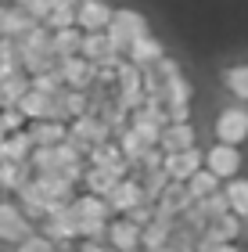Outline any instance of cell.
Masks as SVG:
<instances>
[{"label":"cell","mask_w":248,"mask_h":252,"mask_svg":"<svg viewBox=\"0 0 248 252\" xmlns=\"http://www.w3.org/2000/svg\"><path fill=\"white\" fill-rule=\"evenodd\" d=\"M80 43H83V29H80V26H65V29H54V32H51V51H54V58L80 54Z\"/></svg>","instance_id":"cell-24"},{"label":"cell","mask_w":248,"mask_h":252,"mask_svg":"<svg viewBox=\"0 0 248 252\" xmlns=\"http://www.w3.org/2000/svg\"><path fill=\"white\" fill-rule=\"evenodd\" d=\"M245 223H248V220H245Z\"/></svg>","instance_id":"cell-46"},{"label":"cell","mask_w":248,"mask_h":252,"mask_svg":"<svg viewBox=\"0 0 248 252\" xmlns=\"http://www.w3.org/2000/svg\"><path fill=\"white\" fill-rule=\"evenodd\" d=\"M18 112L26 119H54V94H43V90H26L18 97Z\"/></svg>","instance_id":"cell-18"},{"label":"cell","mask_w":248,"mask_h":252,"mask_svg":"<svg viewBox=\"0 0 248 252\" xmlns=\"http://www.w3.org/2000/svg\"><path fill=\"white\" fill-rule=\"evenodd\" d=\"M111 7L108 0H83V4H76V26L83 32H97V29H108L111 22Z\"/></svg>","instance_id":"cell-9"},{"label":"cell","mask_w":248,"mask_h":252,"mask_svg":"<svg viewBox=\"0 0 248 252\" xmlns=\"http://www.w3.org/2000/svg\"><path fill=\"white\" fill-rule=\"evenodd\" d=\"M26 130H29L36 148H54V144H61L65 137H69V123L65 119H29Z\"/></svg>","instance_id":"cell-12"},{"label":"cell","mask_w":248,"mask_h":252,"mask_svg":"<svg viewBox=\"0 0 248 252\" xmlns=\"http://www.w3.org/2000/svg\"><path fill=\"white\" fill-rule=\"evenodd\" d=\"M72 4H83V0H72Z\"/></svg>","instance_id":"cell-44"},{"label":"cell","mask_w":248,"mask_h":252,"mask_svg":"<svg viewBox=\"0 0 248 252\" xmlns=\"http://www.w3.org/2000/svg\"><path fill=\"white\" fill-rule=\"evenodd\" d=\"M32 137L29 130H15V133H4V141H0V158H11V162H29L32 155Z\"/></svg>","instance_id":"cell-20"},{"label":"cell","mask_w":248,"mask_h":252,"mask_svg":"<svg viewBox=\"0 0 248 252\" xmlns=\"http://www.w3.org/2000/svg\"><path fill=\"white\" fill-rule=\"evenodd\" d=\"M72 209L80 220H111V205L105 194H94V191H76V198H72Z\"/></svg>","instance_id":"cell-16"},{"label":"cell","mask_w":248,"mask_h":252,"mask_svg":"<svg viewBox=\"0 0 248 252\" xmlns=\"http://www.w3.org/2000/svg\"><path fill=\"white\" fill-rule=\"evenodd\" d=\"M212 252H248V249H245L241 242H223V245H216Z\"/></svg>","instance_id":"cell-38"},{"label":"cell","mask_w":248,"mask_h":252,"mask_svg":"<svg viewBox=\"0 0 248 252\" xmlns=\"http://www.w3.org/2000/svg\"><path fill=\"white\" fill-rule=\"evenodd\" d=\"M212 141H223V144H248V105L245 101H230V105L216 108L212 116Z\"/></svg>","instance_id":"cell-1"},{"label":"cell","mask_w":248,"mask_h":252,"mask_svg":"<svg viewBox=\"0 0 248 252\" xmlns=\"http://www.w3.org/2000/svg\"><path fill=\"white\" fill-rule=\"evenodd\" d=\"M4 29H7V4H0V36H4Z\"/></svg>","instance_id":"cell-39"},{"label":"cell","mask_w":248,"mask_h":252,"mask_svg":"<svg viewBox=\"0 0 248 252\" xmlns=\"http://www.w3.org/2000/svg\"><path fill=\"white\" fill-rule=\"evenodd\" d=\"M32 26H36V18H32L22 4H7V29H4V36L18 40V36H26Z\"/></svg>","instance_id":"cell-28"},{"label":"cell","mask_w":248,"mask_h":252,"mask_svg":"<svg viewBox=\"0 0 248 252\" xmlns=\"http://www.w3.org/2000/svg\"><path fill=\"white\" fill-rule=\"evenodd\" d=\"M162 169H165V177H169V180L184 184V180L194 173V169H201V148L194 144V148H184V152H165Z\"/></svg>","instance_id":"cell-8"},{"label":"cell","mask_w":248,"mask_h":252,"mask_svg":"<svg viewBox=\"0 0 248 252\" xmlns=\"http://www.w3.org/2000/svg\"><path fill=\"white\" fill-rule=\"evenodd\" d=\"M184 252H198V249H194V245H191V249H184Z\"/></svg>","instance_id":"cell-42"},{"label":"cell","mask_w":248,"mask_h":252,"mask_svg":"<svg viewBox=\"0 0 248 252\" xmlns=\"http://www.w3.org/2000/svg\"><path fill=\"white\" fill-rule=\"evenodd\" d=\"M105 32H108V40H111V51L126 54L130 43L137 40V36H144V32H151V26H148V18H144L137 7H115Z\"/></svg>","instance_id":"cell-2"},{"label":"cell","mask_w":248,"mask_h":252,"mask_svg":"<svg viewBox=\"0 0 248 252\" xmlns=\"http://www.w3.org/2000/svg\"><path fill=\"white\" fill-rule=\"evenodd\" d=\"M220 83L223 90L234 97V101H245L248 105V62H234L220 72Z\"/></svg>","instance_id":"cell-19"},{"label":"cell","mask_w":248,"mask_h":252,"mask_svg":"<svg viewBox=\"0 0 248 252\" xmlns=\"http://www.w3.org/2000/svg\"><path fill=\"white\" fill-rule=\"evenodd\" d=\"M26 116L18 112V105H4L0 108V133H15V130H26Z\"/></svg>","instance_id":"cell-33"},{"label":"cell","mask_w":248,"mask_h":252,"mask_svg":"<svg viewBox=\"0 0 248 252\" xmlns=\"http://www.w3.org/2000/svg\"><path fill=\"white\" fill-rule=\"evenodd\" d=\"M0 141H4V133H0Z\"/></svg>","instance_id":"cell-45"},{"label":"cell","mask_w":248,"mask_h":252,"mask_svg":"<svg viewBox=\"0 0 248 252\" xmlns=\"http://www.w3.org/2000/svg\"><path fill=\"white\" fill-rule=\"evenodd\" d=\"M76 252H115L108 242H94V238H80L76 242Z\"/></svg>","instance_id":"cell-35"},{"label":"cell","mask_w":248,"mask_h":252,"mask_svg":"<svg viewBox=\"0 0 248 252\" xmlns=\"http://www.w3.org/2000/svg\"><path fill=\"white\" fill-rule=\"evenodd\" d=\"M194 144H198L194 123H165L162 126V137H159L162 152H184V148H194Z\"/></svg>","instance_id":"cell-15"},{"label":"cell","mask_w":248,"mask_h":252,"mask_svg":"<svg viewBox=\"0 0 248 252\" xmlns=\"http://www.w3.org/2000/svg\"><path fill=\"white\" fill-rule=\"evenodd\" d=\"M11 4H29V0H11Z\"/></svg>","instance_id":"cell-41"},{"label":"cell","mask_w":248,"mask_h":252,"mask_svg":"<svg viewBox=\"0 0 248 252\" xmlns=\"http://www.w3.org/2000/svg\"><path fill=\"white\" fill-rule=\"evenodd\" d=\"M162 54H165V43L155 36V32H144V36H137V40L126 47V54H122V58L133 62L137 68H144V65H155Z\"/></svg>","instance_id":"cell-14"},{"label":"cell","mask_w":248,"mask_h":252,"mask_svg":"<svg viewBox=\"0 0 248 252\" xmlns=\"http://www.w3.org/2000/svg\"><path fill=\"white\" fill-rule=\"evenodd\" d=\"M80 54L86 62H105L108 54H115L111 51V40H108V32L105 29H97V32H83V43H80Z\"/></svg>","instance_id":"cell-26"},{"label":"cell","mask_w":248,"mask_h":252,"mask_svg":"<svg viewBox=\"0 0 248 252\" xmlns=\"http://www.w3.org/2000/svg\"><path fill=\"white\" fill-rule=\"evenodd\" d=\"M130 130L140 137L144 148H155V144H159V137H162V126L151 123V119H144V116H130Z\"/></svg>","instance_id":"cell-30"},{"label":"cell","mask_w":248,"mask_h":252,"mask_svg":"<svg viewBox=\"0 0 248 252\" xmlns=\"http://www.w3.org/2000/svg\"><path fill=\"white\" fill-rule=\"evenodd\" d=\"M162 105H194V83L184 72L169 76L162 87Z\"/></svg>","instance_id":"cell-22"},{"label":"cell","mask_w":248,"mask_h":252,"mask_svg":"<svg viewBox=\"0 0 248 252\" xmlns=\"http://www.w3.org/2000/svg\"><path fill=\"white\" fill-rule=\"evenodd\" d=\"M105 242L115 249V252H126V249H140V227L130 220V216H111L108 220V234Z\"/></svg>","instance_id":"cell-11"},{"label":"cell","mask_w":248,"mask_h":252,"mask_svg":"<svg viewBox=\"0 0 248 252\" xmlns=\"http://www.w3.org/2000/svg\"><path fill=\"white\" fill-rule=\"evenodd\" d=\"M22 7H26L36 22H43V18H47V11H51V0H29V4H22Z\"/></svg>","instance_id":"cell-36"},{"label":"cell","mask_w":248,"mask_h":252,"mask_svg":"<svg viewBox=\"0 0 248 252\" xmlns=\"http://www.w3.org/2000/svg\"><path fill=\"white\" fill-rule=\"evenodd\" d=\"M15 252H58V245H54L47 234L32 231V234L26 238V242H18V245H15Z\"/></svg>","instance_id":"cell-34"},{"label":"cell","mask_w":248,"mask_h":252,"mask_svg":"<svg viewBox=\"0 0 248 252\" xmlns=\"http://www.w3.org/2000/svg\"><path fill=\"white\" fill-rule=\"evenodd\" d=\"M241 231H245V220L227 209V213H220L216 220H209V227L198 238H205V242H212V245H223V242H238Z\"/></svg>","instance_id":"cell-10"},{"label":"cell","mask_w":248,"mask_h":252,"mask_svg":"<svg viewBox=\"0 0 248 252\" xmlns=\"http://www.w3.org/2000/svg\"><path fill=\"white\" fill-rule=\"evenodd\" d=\"M58 72H61V83L72 87V90H90L94 87V62H86L83 54L58 58Z\"/></svg>","instance_id":"cell-6"},{"label":"cell","mask_w":248,"mask_h":252,"mask_svg":"<svg viewBox=\"0 0 248 252\" xmlns=\"http://www.w3.org/2000/svg\"><path fill=\"white\" fill-rule=\"evenodd\" d=\"M201 166L209 173H216L220 180H230L245 169V152L238 144H223V141H212L209 148H201Z\"/></svg>","instance_id":"cell-3"},{"label":"cell","mask_w":248,"mask_h":252,"mask_svg":"<svg viewBox=\"0 0 248 252\" xmlns=\"http://www.w3.org/2000/svg\"><path fill=\"white\" fill-rule=\"evenodd\" d=\"M148 252H176L173 245H162V249H148Z\"/></svg>","instance_id":"cell-40"},{"label":"cell","mask_w":248,"mask_h":252,"mask_svg":"<svg viewBox=\"0 0 248 252\" xmlns=\"http://www.w3.org/2000/svg\"><path fill=\"white\" fill-rule=\"evenodd\" d=\"M130 169H122V166H86L83 169V191H94V194H108L111 188L119 184L122 177H126Z\"/></svg>","instance_id":"cell-13"},{"label":"cell","mask_w":248,"mask_h":252,"mask_svg":"<svg viewBox=\"0 0 248 252\" xmlns=\"http://www.w3.org/2000/svg\"><path fill=\"white\" fill-rule=\"evenodd\" d=\"M126 252H144V249H126Z\"/></svg>","instance_id":"cell-43"},{"label":"cell","mask_w":248,"mask_h":252,"mask_svg":"<svg viewBox=\"0 0 248 252\" xmlns=\"http://www.w3.org/2000/svg\"><path fill=\"white\" fill-rule=\"evenodd\" d=\"M29 87L32 90H43V94H58V90L65 87L61 83V72H58V65L47 68V72H36V76H29Z\"/></svg>","instance_id":"cell-32"},{"label":"cell","mask_w":248,"mask_h":252,"mask_svg":"<svg viewBox=\"0 0 248 252\" xmlns=\"http://www.w3.org/2000/svg\"><path fill=\"white\" fill-rule=\"evenodd\" d=\"M29 90V72L26 68H18V72H11L7 79H0V101L4 105H18V97Z\"/></svg>","instance_id":"cell-29"},{"label":"cell","mask_w":248,"mask_h":252,"mask_svg":"<svg viewBox=\"0 0 248 252\" xmlns=\"http://www.w3.org/2000/svg\"><path fill=\"white\" fill-rule=\"evenodd\" d=\"M32 231H36V223L18 209V202L11 198V194H0V245L15 249L18 242H26Z\"/></svg>","instance_id":"cell-4"},{"label":"cell","mask_w":248,"mask_h":252,"mask_svg":"<svg viewBox=\"0 0 248 252\" xmlns=\"http://www.w3.org/2000/svg\"><path fill=\"white\" fill-rule=\"evenodd\" d=\"M18 68H22L18 62H7V58H0V79H7L11 72H18Z\"/></svg>","instance_id":"cell-37"},{"label":"cell","mask_w":248,"mask_h":252,"mask_svg":"<svg viewBox=\"0 0 248 252\" xmlns=\"http://www.w3.org/2000/svg\"><path fill=\"white\" fill-rule=\"evenodd\" d=\"M11 198L18 202V209L26 213L32 223H40L43 216H47V198H43V191H40L36 184H32V177H29V180H26V184H22L15 194H11Z\"/></svg>","instance_id":"cell-17"},{"label":"cell","mask_w":248,"mask_h":252,"mask_svg":"<svg viewBox=\"0 0 248 252\" xmlns=\"http://www.w3.org/2000/svg\"><path fill=\"white\" fill-rule=\"evenodd\" d=\"M184 184H187V191H191V198L198 202V198H209L212 191H220V188H223V180H220L216 173H209L205 166H201V169H194V173L184 180Z\"/></svg>","instance_id":"cell-27"},{"label":"cell","mask_w":248,"mask_h":252,"mask_svg":"<svg viewBox=\"0 0 248 252\" xmlns=\"http://www.w3.org/2000/svg\"><path fill=\"white\" fill-rule=\"evenodd\" d=\"M191 205H194V198H191L187 184H176V180H169V184L162 188V194L155 198V213L162 216V220H180Z\"/></svg>","instance_id":"cell-5"},{"label":"cell","mask_w":248,"mask_h":252,"mask_svg":"<svg viewBox=\"0 0 248 252\" xmlns=\"http://www.w3.org/2000/svg\"><path fill=\"white\" fill-rule=\"evenodd\" d=\"M105 198H108V205H111V213H115V216H126L133 205H140V202H144V188H140V180H137V177H130V173H126L115 188L105 194Z\"/></svg>","instance_id":"cell-7"},{"label":"cell","mask_w":248,"mask_h":252,"mask_svg":"<svg viewBox=\"0 0 248 252\" xmlns=\"http://www.w3.org/2000/svg\"><path fill=\"white\" fill-rule=\"evenodd\" d=\"M223 198H227V209L234 216H241V220H248V177H230L223 180Z\"/></svg>","instance_id":"cell-21"},{"label":"cell","mask_w":248,"mask_h":252,"mask_svg":"<svg viewBox=\"0 0 248 252\" xmlns=\"http://www.w3.org/2000/svg\"><path fill=\"white\" fill-rule=\"evenodd\" d=\"M169 234H173V220H162V216H155V220H148L140 227V249H162L169 245Z\"/></svg>","instance_id":"cell-25"},{"label":"cell","mask_w":248,"mask_h":252,"mask_svg":"<svg viewBox=\"0 0 248 252\" xmlns=\"http://www.w3.org/2000/svg\"><path fill=\"white\" fill-rule=\"evenodd\" d=\"M29 177H32V166H29V162H11V158H0V191H4V194H15Z\"/></svg>","instance_id":"cell-23"},{"label":"cell","mask_w":248,"mask_h":252,"mask_svg":"<svg viewBox=\"0 0 248 252\" xmlns=\"http://www.w3.org/2000/svg\"><path fill=\"white\" fill-rule=\"evenodd\" d=\"M43 26H47L51 32L65 29V26H76V4H54L47 11V18H43Z\"/></svg>","instance_id":"cell-31"}]
</instances>
